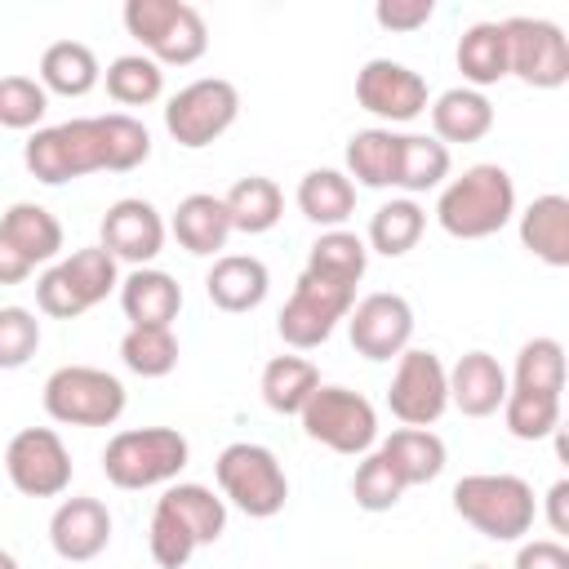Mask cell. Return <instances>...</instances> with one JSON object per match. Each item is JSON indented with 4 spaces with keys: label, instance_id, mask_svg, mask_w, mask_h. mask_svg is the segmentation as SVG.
<instances>
[{
    "label": "cell",
    "instance_id": "cell-1",
    "mask_svg": "<svg viewBox=\"0 0 569 569\" xmlns=\"http://www.w3.org/2000/svg\"><path fill=\"white\" fill-rule=\"evenodd\" d=\"M516 218V182L502 164H471L440 187L436 222L453 240H489Z\"/></svg>",
    "mask_w": 569,
    "mask_h": 569
},
{
    "label": "cell",
    "instance_id": "cell-2",
    "mask_svg": "<svg viewBox=\"0 0 569 569\" xmlns=\"http://www.w3.org/2000/svg\"><path fill=\"white\" fill-rule=\"evenodd\" d=\"M453 511L493 542H516L533 529V485L511 471H476L453 485Z\"/></svg>",
    "mask_w": 569,
    "mask_h": 569
},
{
    "label": "cell",
    "instance_id": "cell-3",
    "mask_svg": "<svg viewBox=\"0 0 569 569\" xmlns=\"http://www.w3.org/2000/svg\"><path fill=\"white\" fill-rule=\"evenodd\" d=\"M187 462H191V445L173 427H129L116 431L102 449V476L116 489L173 485Z\"/></svg>",
    "mask_w": 569,
    "mask_h": 569
},
{
    "label": "cell",
    "instance_id": "cell-4",
    "mask_svg": "<svg viewBox=\"0 0 569 569\" xmlns=\"http://www.w3.org/2000/svg\"><path fill=\"white\" fill-rule=\"evenodd\" d=\"M124 27L160 67H191L209 49V27L187 0H124Z\"/></svg>",
    "mask_w": 569,
    "mask_h": 569
},
{
    "label": "cell",
    "instance_id": "cell-5",
    "mask_svg": "<svg viewBox=\"0 0 569 569\" xmlns=\"http://www.w3.org/2000/svg\"><path fill=\"white\" fill-rule=\"evenodd\" d=\"M22 164L36 182L62 187L84 173L107 169V138H102V116H80L62 120L49 129H36L22 147Z\"/></svg>",
    "mask_w": 569,
    "mask_h": 569
},
{
    "label": "cell",
    "instance_id": "cell-6",
    "mask_svg": "<svg viewBox=\"0 0 569 569\" xmlns=\"http://www.w3.org/2000/svg\"><path fill=\"white\" fill-rule=\"evenodd\" d=\"M213 476H218L222 502H231L249 520H271L289 502L284 467H280V458L267 445H253V440L227 445L218 453V462H213Z\"/></svg>",
    "mask_w": 569,
    "mask_h": 569
},
{
    "label": "cell",
    "instance_id": "cell-7",
    "mask_svg": "<svg viewBox=\"0 0 569 569\" xmlns=\"http://www.w3.org/2000/svg\"><path fill=\"white\" fill-rule=\"evenodd\" d=\"M111 289H120L116 258L102 244H89V249H76L71 258L53 262L36 280V307L53 320H76L89 307H98Z\"/></svg>",
    "mask_w": 569,
    "mask_h": 569
},
{
    "label": "cell",
    "instance_id": "cell-8",
    "mask_svg": "<svg viewBox=\"0 0 569 569\" xmlns=\"http://www.w3.org/2000/svg\"><path fill=\"white\" fill-rule=\"evenodd\" d=\"M44 413L62 427H111L124 413V382L93 365H62L44 378Z\"/></svg>",
    "mask_w": 569,
    "mask_h": 569
},
{
    "label": "cell",
    "instance_id": "cell-9",
    "mask_svg": "<svg viewBox=\"0 0 569 569\" xmlns=\"http://www.w3.org/2000/svg\"><path fill=\"white\" fill-rule=\"evenodd\" d=\"M236 116H240V89L222 76H200L164 102V129L187 151L218 142L236 124Z\"/></svg>",
    "mask_w": 569,
    "mask_h": 569
},
{
    "label": "cell",
    "instance_id": "cell-10",
    "mask_svg": "<svg viewBox=\"0 0 569 569\" xmlns=\"http://www.w3.org/2000/svg\"><path fill=\"white\" fill-rule=\"evenodd\" d=\"M298 422H302V431L316 445H325L333 453H347V458L369 453L373 440H378V413H373V405L360 391L333 387V382H320L316 387V396L302 405Z\"/></svg>",
    "mask_w": 569,
    "mask_h": 569
},
{
    "label": "cell",
    "instance_id": "cell-11",
    "mask_svg": "<svg viewBox=\"0 0 569 569\" xmlns=\"http://www.w3.org/2000/svg\"><path fill=\"white\" fill-rule=\"evenodd\" d=\"M351 302H356V289L302 271V276L293 280L289 302H284L280 316H276V329H280L284 347H293V351H311V347L329 342L333 325L347 320Z\"/></svg>",
    "mask_w": 569,
    "mask_h": 569
},
{
    "label": "cell",
    "instance_id": "cell-12",
    "mask_svg": "<svg viewBox=\"0 0 569 569\" xmlns=\"http://www.w3.org/2000/svg\"><path fill=\"white\" fill-rule=\"evenodd\" d=\"M507 76L529 89H560L569 80V40L547 18H507Z\"/></svg>",
    "mask_w": 569,
    "mask_h": 569
},
{
    "label": "cell",
    "instance_id": "cell-13",
    "mask_svg": "<svg viewBox=\"0 0 569 569\" xmlns=\"http://www.w3.org/2000/svg\"><path fill=\"white\" fill-rule=\"evenodd\" d=\"M387 409L405 427H431L449 409V369L427 347H405L387 387Z\"/></svg>",
    "mask_w": 569,
    "mask_h": 569
},
{
    "label": "cell",
    "instance_id": "cell-14",
    "mask_svg": "<svg viewBox=\"0 0 569 569\" xmlns=\"http://www.w3.org/2000/svg\"><path fill=\"white\" fill-rule=\"evenodd\" d=\"M4 471L27 498H58L71 489V453L53 427H22L4 449Z\"/></svg>",
    "mask_w": 569,
    "mask_h": 569
},
{
    "label": "cell",
    "instance_id": "cell-15",
    "mask_svg": "<svg viewBox=\"0 0 569 569\" xmlns=\"http://www.w3.org/2000/svg\"><path fill=\"white\" fill-rule=\"evenodd\" d=\"M356 102L378 120L409 124L431 107V93L413 67L391 62V58H369L356 76Z\"/></svg>",
    "mask_w": 569,
    "mask_h": 569
},
{
    "label": "cell",
    "instance_id": "cell-16",
    "mask_svg": "<svg viewBox=\"0 0 569 569\" xmlns=\"http://www.w3.org/2000/svg\"><path fill=\"white\" fill-rule=\"evenodd\" d=\"M347 333L365 360H391L413 338V307L400 293H369V298L351 302Z\"/></svg>",
    "mask_w": 569,
    "mask_h": 569
},
{
    "label": "cell",
    "instance_id": "cell-17",
    "mask_svg": "<svg viewBox=\"0 0 569 569\" xmlns=\"http://www.w3.org/2000/svg\"><path fill=\"white\" fill-rule=\"evenodd\" d=\"M102 249L116 258V262H129V267H147L160 249H164V218L151 200L142 196H124L116 200L107 213H102Z\"/></svg>",
    "mask_w": 569,
    "mask_h": 569
},
{
    "label": "cell",
    "instance_id": "cell-18",
    "mask_svg": "<svg viewBox=\"0 0 569 569\" xmlns=\"http://www.w3.org/2000/svg\"><path fill=\"white\" fill-rule=\"evenodd\" d=\"M49 542L62 560L84 565L98 560L111 542V511L98 498H62L58 511L49 516Z\"/></svg>",
    "mask_w": 569,
    "mask_h": 569
},
{
    "label": "cell",
    "instance_id": "cell-19",
    "mask_svg": "<svg viewBox=\"0 0 569 569\" xmlns=\"http://www.w3.org/2000/svg\"><path fill=\"white\" fill-rule=\"evenodd\" d=\"M120 311L129 325L173 329V320L182 311V284L160 267H133L120 280Z\"/></svg>",
    "mask_w": 569,
    "mask_h": 569
},
{
    "label": "cell",
    "instance_id": "cell-20",
    "mask_svg": "<svg viewBox=\"0 0 569 569\" xmlns=\"http://www.w3.org/2000/svg\"><path fill=\"white\" fill-rule=\"evenodd\" d=\"M271 289V271L262 258L253 253H218L209 276H204V293L218 311H253Z\"/></svg>",
    "mask_w": 569,
    "mask_h": 569
},
{
    "label": "cell",
    "instance_id": "cell-21",
    "mask_svg": "<svg viewBox=\"0 0 569 569\" xmlns=\"http://www.w3.org/2000/svg\"><path fill=\"white\" fill-rule=\"evenodd\" d=\"M507 400V369L489 351H467L449 369V405L467 418H489Z\"/></svg>",
    "mask_w": 569,
    "mask_h": 569
},
{
    "label": "cell",
    "instance_id": "cell-22",
    "mask_svg": "<svg viewBox=\"0 0 569 569\" xmlns=\"http://www.w3.org/2000/svg\"><path fill=\"white\" fill-rule=\"evenodd\" d=\"M169 231H173V240H178L187 253H196V258L222 253L227 240H231V218H227L222 196H209V191L182 196L178 209H173V218H169Z\"/></svg>",
    "mask_w": 569,
    "mask_h": 569
},
{
    "label": "cell",
    "instance_id": "cell-23",
    "mask_svg": "<svg viewBox=\"0 0 569 569\" xmlns=\"http://www.w3.org/2000/svg\"><path fill=\"white\" fill-rule=\"evenodd\" d=\"M520 244L547 262V267H569V196L547 191L520 213Z\"/></svg>",
    "mask_w": 569,
    "mask_h": 569
},
{
    "label": "cell",
    "instance_id": "cell-24",
    "mask_svg": "<svg viewBox=\"0 0 569 569\" xmlns=\"http://www.w3.org/2000/svg\"><path fill=\"white\" fill-rule=\"evenodd\" d=\"M378 453L387 458V467L396 471V480L405 489L431 485L445 471V440L436 431H427V427H400V431H391L378 445Z\"/></svg>",
    "mask_w": 569,
    "mask_h": 569
},
{
    "label": "cell",
    "instance_id": "cell-25",
    "mask_svg": "<svg viewBox=\"0 0 569 569\" xmlns=\"http://www.w3.org/2000/svg\"><path fill=\"white\" fill-rule=\"evenodd\" d=\"M431 129H436V142H480L489 129H493V102L480 93V89H445L436 102H431Z\"/></svg>",
    "mask_w": 569,
    "mask_h": 569
},
{
    "label": "cell",
    "instance_id": "cell-26",
    "mask_svg": "<svg viewBox=\"0 0 569 569\" xmlns=\"http://www.w3.org/2000/svg\"><path fill=\"white\" fill-rule=\"evenodd\" d=\"M0 231L9 236V244H13L31 267L53 262V258L62 253V222H58L44 204H36V200L9 204L4 218H0Z\"/></svg>",
    "mask_w": 569,
    "mask_h": 569
},
{
    "label": "cell",
    "instance_id": "cell-27",
    "mask_svg": "<svg viewBox=\"0 0 569 569\" xmlns=\"http://www.w3.org/2000/svg\"><path fill=\"white\" fill-rule=\"evenodd\" d=\"M98 80H102L98 53H93L84 40H53V44L40 53V84H44V93L84 98Z\"/></svg>",
    "mask_w": 569,
    "mask_h": 569
},
{
    "label": "cell",
    "instance_id": "cell-28",
    "mask_svg": "<svg viewBox=\"0 0 569 569\" xmlns=\"http://www.w3.org/2000/svg\"><path fill=\"white\" fill-rule=\"evenodd\" d=\"M298 209L307 222L333 231L356 213V182L342 169H307L298 182Z\"/></svg>",
    "mask_w": 569,
    "mask_h": 569
},
{
    "label": "cell",
    "instance_id": "cell-29",
    "mask_svg": "<svg viewBox=\"0 0 569 569\" xmlns=\"http://www.w3.org/2000/svg\"><path fill=\"white\" fill-rule=\"evenodd\" d=\"M156 507L169 511V516L196 538V547L218 542L222 529H227V502H222L213 489H204V485H169V489L156 498Z\"/></svg>",
    "mask_w": 569,
    "mask_h": 569
},
{
    "label": "cell",
    "instance_id": "cell-30",
    "mask_svg": "<svg viewBox=\"0 0 569 569\" xmlns=\"http://www.w3.org/2000/svg\"><path fill=\"white\" fill-rule=\"evenodd\" d=\"M458 71L467 89H489L507 76V31L502 22H471L458 36Z\"/></svg>",
    "mask_w": 569,
    "mask_h": 569
},
{
    "label": "cell",
    "instance_id": "cell-31",
    "mask_svg": "<svg viewBox=\"0 0 569 569\" xmlns=\"http://www.w3.org/2000/svg\"><path fill=\"white\" fill-rule=\"evenodd\" d=\"M365 267H369V244H365L356 231L333 227V231H320V236H316V244L307 249V267H302V271L356 289V284L365 280Z\"/></svg>",
    "mask_w": 569,
    "mask_h": 569
},
{
    "label": "cell",
    "instance_id": "cell-32",
    "mask_svg": "<svg viewBox=\"0 0 569 569\" xmlns=\"http://www.w3.org/2000/svg\"><path fill=\"white\" fill-rule=\"evenodd\" d=\"M449 178V147L427 133H400L396 138V187L413 196L445 187Z\"/></svg>",
    "mask_w": 569,
    "mask_h": 569
},
{
    "label": "cell",
    "instance_id": "cell-33",
    "mask_svg": "<svg viewBox=\"0 0 569 569\" xmlns=\"http://www.w3.org/2000/svg\"><path fill=\"white\" fill-rule=\"evenodd\" d=\"M222 204H227L231 231H244V236L271 231V227L280 222V213H284L280 187H276L271 178H262V173H249V178L231 182V191L222 196Z\"/></svg>",
    "mask_w": 569,
    "mask_h": 569
},
{
    "label": "cell",
    "instance_id": "cell-34",
    "mask_svg": "<svg viewBox=\"0 0 569 569\" xmlns=\"http://www.w3.org/2000/svg\"><path fill=\"white\" fill-rule=\"evenodd\" d=\"M320 387V369L307 356H271L262 365V400L271 413H302V405L316 396Z\"/></svg>",
    "mask_w": 569,
    "mask_h": 569
},
{
    "label": "cell",
    "instance_id": "cell-35",
    "mask_svg": "<svg viewBox=\"0 0 569 569\" xmlns=\"http://www.w3.org/2000/svg\"><path fill=\"white\" fill-rule=\"evenodd\" d=\"M422 231H427L422 204L409 200V196H400V200H387V204L373 209V218H369V240H365V244H369L373 253H382V258H405V253L422 240Z\"/></svg>",
    "mask_w": 569,
    "mask_h": 569
},
{
    "label": "cell",
    "instance_id": "cell-36",
    "mask_svg": "<svg viewBox=\"0 0 569 569\" xmlns=\"http://www.w3.org/2000/svg\"><path fill=\"white\" fill-rule=\"evenodd\" d=\"M396 138L391 129H360L347 138V178H356L369 191L396 187Z\"/></svg>",
    "mask_w": 569,
    "mask_h": 569
},
{
    "label": "cell",
    "instance_id": "cell-37",
    "mask_svg": "<svg viewBox=\"0 0 569 569\" xmlns=\"http://www.w3.org/2000/svg\"><path fill=\"white\" fill-rule=\"evenodd\" d=\"M102 80H107V93L120 107H147V102H156L164 93V71L147 53H120V58H111V67L102 71Z\"/></svg>",
    "mask_w": 569,
    "mask_h": 569
},
{
    "label": "cell",
    "instance_id": "cell-38",
    "mask_svg": "<svg viewBox=\"0 0 569 569\" xmlns=\"http://www.w3.org/2000/svg\"><path fill=\"white\" fill-rule=\"evenodd\" d=\"M120 360L138 378H164L178 369V338H173V329L129 325V333L120 338Z\"/></svg>",
    "mask_w": 569,
    "mask_h": 569
},
{
    "label": "cell",
    "instance_id": "cell-39",
    "mask_svg": "<svg viewBox=\"0 0 569 569\" xmlns=\"http://www.w3.org/2000/svg\"><path fill=\"white\" fill-rule=\"evenodd\" d=\"M502 422L516 440H547L560 427V396L547 391H525L507 382V400H502Z\"/></svg>",
    "mask_w": 569,
    "mask_h": 569
},
{
    "label": "cell",
    "instance_id": "cell-40",
    "mask_svg": "<svg viewBox=\"0 0 569 569\" xmlns=\"http://www.w3.org/2000/svg\"><path fill=\"white\" fill-rule=\"evenodd\" d=\"M511 387L560 396V391H565V347H560L556 338H529V342L516 351Z\"/></svg>",
    "mask_w": 569,
    "mask_h": 569
},
{
    "label": "cell",
    "instance_id": "cell-41",
    "mask_svg": "<svg viewBox=\"0 0 569 569\" xmlns=\"http://www.w3.org/2000/svg\"><path fill=\"white\" fill-rule=\"evenodd\" d=\"M102 138H107V169L111 173H129V169L147 164V156H151V133L129 111H107Z\"/></svg>",
    "mask_w": 569,
    "mask_h": 569
},
{
    "label": "cell",
    "instance_id": "cell-42",
    "mask_svg": "<svg viewBox=\"0 0 569 569\" xmlns=\"http://www.w3.org/2000/svg\"><path fill=\"white\" fill-rule=\"evenodd\" d=\"M351 498H356V507L360 511H391L400 498H405V485L396 480V471L387 467V458L373 449V453H365V462L356 467V476H351Z\"/></svg>",
    "mask_w": 569,
    "mask_h": 569
},
{
    "label": "cell",
    "instance_id": "cell-43",
    "mask_svg": "<svg viewBox=\"0 0 569 569\" xmlns=\"http://www.w3.org/2000/svg\"><path fill=\"white\" fill-rule=\"evenodd\" d=\"M49 111V93L31 76H0V124L4 129H36Z\"/></svg>",
    "mask_w": 569,
    "mask_h": 569
},
{
    "label": "cell",
    "instance_id": "cell-44",
    "mask_svg": "<svg viewBox=\"0 0 569 569\" xmlns=\"http://www.w3.org/2000/svg\"><path fill=\"white\" fill-rule=\"evenodd\" d=\"M40 351V320L27 307H0V369H22Z\"/></svg>",
    "mask_w": 569,
    "mask_h": 569
},
{
    "label": "cell",
    "instance_id": "cell-45",
    "mask_svg": "<svg viewBox=\"0 0 569 569\" xmlns=\"http://www.w3.org/2000/svg\"><path fill=\"white\" fill-rule=\"evenodd\" d=\"M147 547H151V560L160 569H182L191 556H196V538L169 516V511H151V533H147Z\"/></svg>",
    "mask_w": 569,
    "mask_h": 569
},
{
    "label": "cell",
    "instance_id": "cell-46",
    "mask_svg": "<svg viewBox=\"0 0 569 569\" xmlns=\"http://www.w3.org/2000/svg\"><path fill=\"white\" fill-rule=\"evenodd\" d=\"M431 13H436V0H378L373 4L378 27L387 31H418L431 22Z\"/></svg>",
    "mask_w": 569,
    "mask_h": 569
},
{
    "label": "cell",
    "instance_id": "cell-47",
    "mask_svg": "<svg viewBox=\"0 0 569 569\" xmlns=\"http://www.w3.org/2000/svg\"><path fill=\"white\" fill-rule=\"evenodd\" d=\"M516 569H569V547L556 538H533L516 551Z\"/></svg>",
    "mask_w": 569,
    "mask_h": 569
},
{
    "label": "cell",
    "instance_id": "cell-48",
    "mask_svg": "<svg viewBox=\"0 0 569 569\" xmlns=\"http://www.w3.org/2000/svg\"><path fill=\"white\" fill-rule=\"evenodd\" d=\"M31 271H36V267H31V262L9 244V236L0 231V284H22Z\"/></svg>",
    "mask_w": 569,
    "mask_h": 569
},
{
    "label": "cell",
    "instance_id": "cell-49",
    "mask_svg": "<svg viewBox=\"0 0 569 569\" xmlns=\"http://www.w3.org/2000/svg\"><path fill=\"white\" fill-rule=\"evenodd\" d=\"M547 525L551 533H569V480H556L547 489Z\"/></svg>",
    "mask_w": 569,
    "mask_h": 569
},
{
    "label": "cell",
    "instance_id": "cell-50",
    "mask_svg": "<svg viewBox=\"0 0 569 569\" xmlns=\"http://www.w3.org/2000/svg\"><path fill=\"white\" fill-rule=\"evenodd\" d=\"M0 569H22V565L13 560V551H4V547H0Z\"/></svg>",
    "mask_w": 569,
    "mask_h": 569
},
{
    "label": "cell",
    "instance_id": "cell-51",
    "mask_svg": "<svg viewBox=\"0 0 569 569\" xmlns=\"http://www.w3.org/2000/svg\"><path fill=\"white\" fill-rule=\"evenodd\" d=\"M476 569H489V565H476Z\"/></svg>",
    "mask_w": 569,
    "mask_h": 569
}]
</instances>
